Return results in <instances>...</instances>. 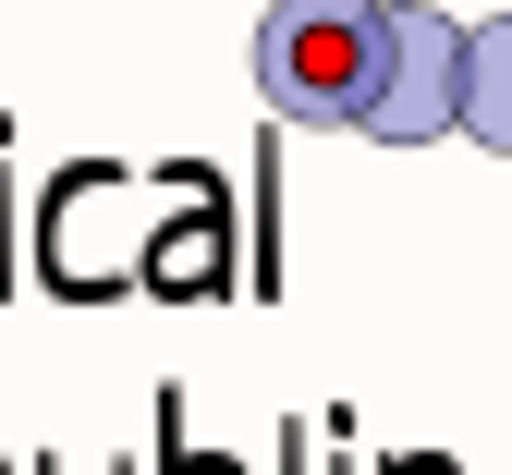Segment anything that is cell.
I'll return each instance as SVG.
<instances>
[{"label":"cell","instance_id":"obj_1","mask_svg":"<svg viewBox=\"0 0 512 475\" xmlns=\"http://www.w3.org/2000/svg\"><path fill=\"white\" fill-rule=\"evenodd\" d=\"M378 13L391 0H269V25H256V98L293 134H366Z\"/></svg>","mask_w":512,"mask_h":475},{"label":"cell","instance_id":"obj_2","mask_svg":"<svg viewBox=\"0 0 512 475\" xmlns=\"http://www.w3.org/2000/svg\"><path fill=\"white\" fill-rule=\"evenodd\" d=\"M378 147H439L464 134V25L439 0H391L378 13V98H366Z\"/></svg>","mask_w":512,"mask_h":475},{"label":"cell","instance_id":"obj_3","mask_svg":"<svg viewBox=\"0 0 512 475\" xmlns=\"http://www.w3.org/2000/svg\"><path fill=\"white\" fill-rule=\"evenodd\" d=\"M464 134L512 159V13L500 25H464Z\"/></svg>","mask_w":512,"mask_h":475},{"label":"cell","instance_id":"obj_4","mask_svg":"<svg viewBox=\"0 0 512 475\" xmlns=\"http://www.w3.org/2000/svg\"><path fill=\"white\" fill-rule=\"evenodd\" d=\"M171 475H232V463H220V451H183V463H171Z\"/></svg>","mask_w":512,"mask_h":475}]
</instances>
